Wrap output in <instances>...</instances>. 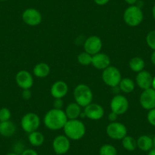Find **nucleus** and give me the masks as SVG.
Listing matches in <instances>:
<instances>
[{
	"instance_id": "obj_1",
	"label": "nucleus",
	"mask_w": 155,
	"mask_h": 155,
	"mask_svg": "<svg viewBox=\"0 0 155 155\" xmlns=\"http://www.w3.org/2000/svg\"><path fill=\"white\" fill-rule=\"evenodd\" d=\"M67 121L68 118L65 111L54 108L49 110L44 118V123L46 127L53 131L63 129Z\"/></svg>"
},
{
	"instance_id": "obj_2",
	"label": "nucleus",
	"mask_w": 155,
	"mask_h": 155,
	"mask_svg": "<svg viewBox=\"0 0 155 155\" xmlns=\"http://www.w3.org/2000/svg\"><path fill=\"white\" fill-rule=\"evenodd\" d=\"M65 136L70 140L78 141L84 136L86 132V128L84 123L77 120H68L63 128Z\"/></svg>"
},
{
	"instance_id": "obj_3",
	"label": "nucleus",
	"mask_w": 155,
	"mask_h": 155,
	"mask_svg": "<svg viewBox=\"0 0 155 155\" xmlns=\"http://www.w3.org/2000/svg\"><path fill=\"white\" fill-rule=\"evenodd\" d=\"M74 98L75 103L81 107H85L91 104L93 101V93L89 86L85 84H78L74 89Z\"/></svg>"
},
{
	"instance_id": "obj_4",
	"label": "nucleus",
	"mask_w": 155,
	"mask_h": 155,
	"mask_svg": "<svg viewBox=\"0 0 155 155\" xmlns=\"http://www.w3.org/2000/svg\"><path fill=\"white\" fill-rule=\"evenodd\" d=\"M144 19V13L141 8L138 5H129L123 13V20L125 23L130 27L138 26Z\"/></svg>"
},
{
	"instance_id": "obj_5",
	"label": "nucleus",
	"mask_w": 155,
	"mask_h": 155,
	"mask_svg": "<svg viewBox=\"0 0 155 155\" xmlns=\"http://www.w3.org/2000/svg\"><path fill=\"white\" fill-rule=\"evenodd\" d=\"M122 74L116 67L110 65L103 70L102 79L107 86L111 87H118L122 80Z\"/></svg>"
},
{
	"instance_id": "obj_6",
	"label": "nucleus",
	"mask_w": 155,
	"mask_h": 155,
	"mask_svg": "<svg viewBox=\"0 0 155 155\" xmlns=\"http://www.w3.org/2000/svg\"><path fill=\"white\" fill-rule=\"evenodd\" d=\"M41 126V119L34 113H28L21 120V126L27 133L30 134L37 131Z\"/></svg>"
},
{
	"instance_id": "obj_7",
	"label": "nucleus",
	"mask_w": 155,
	"mask_h": 155,
	"mask_svg": "<svg viewBox=\"0 0 155 155\" xmlns=\"http://www.w3.org/2000/svg\"><path fill=\"white\" fill-rule=\"evenodd\" d=\"M107 135L111 139L122 140L127 135V128L124 124L119 122L110 123L106 129Z\"/></svg>"
},
{
	"instance_id": "obj_8",
	"label": "nucleus",
	"mask_w": 155,
	"mask_h": 155,
	"mask_svg": "<svg viewBox=\"0 0 155 155\" xmlns=\"http://www.w3.org/2000/svg\"><path fill=\"white\" fill-rule=\"evenodd\" d=\"M129 107V101L125 96L116 94L112 98L110 101V109L117 115H123L126 113Z\"/></svg>"
},
{
	"instance_id": "obj_9",
	"label": "nucleus",
	"mask_w": 155,
	"mask_h": 155,
	"mask_svg": "<svg viewBox=\"0 0 155 155\" xmlns=\"http://www.w3.org/2000/svg\"><path fill=\"white\" fill-rule=\"evenodd\" d=\"M22 20L27 25L37 26L42 21V15L36 8H27L22 13Z\"/></svg>"
},
{
	"instance_id": "obj_10",
	"label": "nucleus",
	"mask_w": 155,
	"mask_h": 155,
	"mask_svg": "<svg viewBox=\"0 0 155 155\" xmlns=\"http://www.w3.org/2000/svg\"><path fill=\"white\" fill-rule=\"evenodd\" d=\"M53 149L58 155H63L68 153L71 147L70 139L67 136L60 135L56 136L53 141Z\"/></svg>"
},
{
	"instance_id": "obj_11",
	"label": "nucleus",
	"mask_w": 155,
	"mask_h": 155,
	"mask_svg": "<svg viewBox=\"0 0 155 155\" xmlns=\"http://www.w3.org/2000/svg\"><path fill=\"white\" fill-rule=\"evenodd\" d=\"M139 102L142 108L150 110L155 108V90L152 87L143 90L139 97Z\"/></svg>"
},
{
	"instance_id": "obj_12",
	"label": "nucleus",
	"mask_w": 155,
	"mask_h": 155,
	"mask_svg": "<svg viewBox=\"0 0 155 155\" xmlns=\"http://www.w3.org/2000/svg\"><path fill=\"white\" fill-rule=\"evenodd\" d=\"M102 47V41L97 36H91L86 39L84 43V51L91 56L100 53Z\"/></svg>"
},
{
	"instance_id": "obj_13",
	"label": "nucleus",
	"mask_w": 155,
	"mask_h": 155,
	"mask_svg": "<svg viewBox=\"0 0 155 155\" xmlns=\"http://www.w3.org/2000/svg\"><path fill=\"white\" fill-rule=\"evenodd\" d=\"M15 81L18 86L22 90L30 89L34 84L33 76L27 70H21L16 74Z\"/></svg>"
},
{
	"instance_id": "obj_14",
	"label": "nucleus",
	"mask_w": 155,
	"mask_h": 155,
	"mask_svg": "<svg viewBox=\"0 0 155 155\" xmlns=\"http://www.w3.org/2000/svg\"><path fill=\"white\" fill-rule=\"evenodd\" d=\"M84 113L87 119L91 120H99L104 116V110L100 104L91 103L84 107Z\"/></svg>"
},
{
	"instance_id": "obj_15",
	"label": "nucleus",
	"mask_w": 155,
	"mask_h": 155,
	"mask_svg": "<svg viewBox=\"0 0 155 155\" xmlns=\"http://www.w3.org/2000/svg\"><path fill=\"white\" fill-rule=\"evenodd\" d=\"M152 81H153V76L149 71L143 70L137 73L135 82L137 85L142 90H146L152 87Z\"/></svg>"
},
{
	"instance_id": "obj_16",
	"label": "nucleus",
	"mask_w": 155,
	"mask_h": 155,
	"mask_svg": "<svg viewBox=\"0 0 155 155\" xmlns=\"http://www.w3.org/2000/svg\"><path fill=\"white\" fill-rule=\"evenodd\" d=\"M91 65L97 69L104 70L110 65V58L106 53L100 52L92 56Z\"/></svg>"
},
{
	"instance_id": "obj_17",
	"label": "nucleus",
	"mask_w": 155,
	"mask_h": 155,
	"mask_svg": "<svg viewBox=\"0 0 155 155\" xmlns=\"http://www.w3.org/2000/svg\"><path fill=\"white\" fill-rule=\"evenodd\" d=\"M68 91V84L63 81H57L53 84L50 88V94L53 98H62Z\"/></svg>"
},
{
	"instance_id": "obj_18",
	"label": "nucleus",
	"mask_w": 155,
	"mask_h": 155,
	"mask_svg": "<svg viewBox=\"0 0 155 155\" xmlns=\"http://www.w3.org/2000/svg\"><path fill=\"white\" fill-rule=\"evenodd\" d=\"M65 115L68 120H77L81 114V107L77 103H71L65 108Z\"/></svg>"
},
{
	"instance_id": "obj_19",
	"label": "nucleus",
	"mask_w": 155,
	"mask_h": 155,
	"mask_svg": "<svg viewBox=\"0 0 155 155\" xmlns=\"http://www.w3.org/2000/svg\"><path fill=\"white\" fill-rule=\"evenodd\" d=\"M16 132V126L11 120L0 122V135L4 137H11Z\"/></svg>"
},
{
	"instance_id": "obj_20",
	"label": "nucleus",
	"mask_w": 155,
	"mask_h": 155,
	"mask_svg": "<svg viewBox=\"0 0 155 155\" xmlns=\"http://www.w3.org/2000/svg\"><path fill=\"white\" fill-rule=\"evenodd\" d=\"M137 141V147L142 151H149L153 147V138H150L148 135H141Z\"/></svg>"
},
{
	"instance_id": "obj_21",
	"label": "nucleus",
	"mask_w": 155,
	"mask_h": 155,
	"mask_svg": "<svg viewBox=\"0 0 155 155\" xmlns=\"http://www.w3.org/2000/svg\"><path fill=\"white\" fill-rule=\"evenodd\" d=\"M33 72L37 78H44L49 75L50 72V68L48 64L45 62H40L34 66Z\"/></svg>"
},
{
	"instance_id": "obj_22",
	"label": "nucleus",
	"mask_w": 155,
	"mask_h": 155,
	"mask_svg": "<svg viewBox=\"0 0 155 155\" xmlns=\"http://www.w3.org/2000/svg\"><path fill=\"white\" fill-rule=\"evenodd\" d=\"M129 66L132 71L138 73L144 70V66H145V62L142 58L136 56V57H133L130 59Z\"/></svg>"
},
{
	"instance_id": "obj_23",
	"label": "nucleus",
	"mask_w": 155,
	"mask_h": 155,
	"mask_svg": "<svg viewBox=\"0 0 155 155\" xmlns=\"http://www.w3.org/2000/svg\"><path fill=\"white\" fill-rule=\"evenodd\" d=\"M135 86V84L133 80L131 79L130 78H122L118 87L121 91L126 94H130L134 91Z\"/></svg>"
},
{
	"instance_id": "obj_24",
	"label": "nucleus",
	"mask_w": 155,
	"mask_h": 155,
	"mask_svg": "<svg viewBox=\"0 0 155 155\" xmlns=\"http://www.w3.org/2000/svg\"><path fill=\"white\" fill-rule=\"evenodd\" d=\"M28 141L30 144L34 147H40L44 142V136L41 132L35 131L28 135Z\"/></svg>"
},
{
	"instance_id": "obj_25",
	"label": "nucleus",
	"mask_w": 155,
	"mask_h": 155,
	"mask_svg": "<svg viewBox=\"0 0 155 155\" xmlns=\"http://www.w3.org/2000/svg\"><path fill=\"white\" fill-rule=\"evenodd\" d=\"M122 144L125 150L128 151H134L137 148L136 140L130 135H126L122 139Z\"/></svg>"
},
{
	"instance_id": "obj_26",
	"label": "nucleus",
	"mask_w": 155,
	"mask_h": 155,
	"mask_svg": "<svg viewBox=\"0 0 155 155\" xmlns=\"http://www.w3.org/2000/svg\"><path fill=\"white\" fill-rule=\"evenodd\" d=\"M99 155H117V150L112 144H105L100 147Z\"/></svg>"
},
{
	"instance_id": "obj_27",
	"label": "nucleus",
	"mask_w": 155,
	"mask_h": 155,
	"mask_svg": "<svg viewBox=\"0 0 155 155\" xmlns=\"http://www.w3.org/2000/svg\"><path fill=\"white\" fill-rule=\"evenodd\" d=\"M77 59H78V62H79L81 65H85V66L91 64V62H92V56L89 54V53H86L85 51L79 53Z\"/></svg>"
},
{
	"instance_id": "obj_28",
	"label": "nucleus",
	"mask_w": 155,
	"mask_h": 155,
	"mask_svg": "<svg viewBox=\"0 0 155 155\" xmlns=\"http://www.w3.org/2000/svg\"><path fill=\"white\" fill-rule=\"evenodd\" d=\"M146 43L151 50L155 51V31H151L146 36Z\"/></svg>"
},
{
	"instance_id": "obj_29",
	"label": "nucleus",
	"mask_w": 155,
	"mask_h": 155,
	"mask_svg": "<svg viewBox=\"0 0 155 155\" xmlns=\"http://www.w3.org/2000/svg\"><path fill=\"white\" fill-rule=\"evenodd\" d=\"M12 116V113L9 109L6 107L0 109V122H5L10 120Z\"/></svg>"
},
{
	"instance_id": "obj_30",
	"label": "nucleus",
	"mask_w": 155,
	"mask_h": 155,
	"mask_svg": "<svg viewBox=\"0 0 155 155\" xmlns=\"http://www.w3.org/2000/svg\"><path fill=\"white\" fill-rule=\"evenodd\" d=\"M148 111L149 112L147 116V121L151 126H155V108L148 110Z\"/></svg>"
},
{
	"instance_id": "obj_31",
	"label": "nucleus",
	"mask_w": 155,
	"mask_h": 155,
	"mask_svg": "<svg viewBox=\"0 0 155 155\" xmlns=\"http://www.w3.org/2000/svg\"><path fill=\"white\" fill-rule=\"evenodd\" d=\"M53 108L57 109V110H62V107L64 106V103L62 99L61 98H55L54 101H53Z\"/></svg>"
},
{
	"instance_id": "obj_32",
	"label": "nucleus",
	"mask_w": 155,
	"mask_h": 155,
	"mask_svg": "<svg viewBox=\"0 0 155 155\" xmlns=\"http://www.w3.org/2000/svg\"><path fill=\"white\" fill-rule=\"evenodd\" d=\"M21 96H22V97H23V99L29 100L31 98L32 93H31V91L30 89H24V90L22 91Z\"/></svg>"
},
{
	"instance_id": "obj_33",
	"label": "nucleus",
	"mask_w": 155,
	"mask_h": 155,
	"mask_svg": "<svg viewBox=\"0 0 155 155\" xmlns=\"http://www.w3.org/2000/svg\"><path fill=\"white\" fill-rule=\"evenodd\" d=\"M119 115L115 113L114 112H110L108 115V120H110V123H113V122H116L117 119H118Z\"/></svg>"
},
{
	"instance_id": "obj_34",
	"label": "nucleus",
	"mask_w": 155,
	"mask_h": 155,
	"mask_svg": "<svg viewBox=\"0 0 155 155\" xmlns=\"http://www.w3.org/2000/svg\"><path fill=\"white\" fill-rule=\"evenodd\" d=\"M21 155H39L36 150L34 149H26L24 150L23 152L21 153Z\"/></svg>"
},
{
	"instance_id": "obj_35",
	"label": "nucleus",
	"mask_w": 155,
	"mask_h": 155,
	"mask_svg": "<svg viewBox=\"0 0 155 155\" xmlns=\"http://www.w3.org/2000/svg\"><path fill=\"white\" fill-rule=\"evenodd\" d=\"M94 2L97 5H105L110 2V0H94Z\"/></svg>"
},
{
	"instance_id": "obj_36",
	"label": "nucleus",
	"mask_w": 155,
	"mask_h": 155,
	"mask_svg": "<svg viewBox=\"0 0 155 155\" xmlns=\"http://www.w3.org/2000/svg\"><path fill=\"white\" fill-rule=\"evenodd\" d=\"M125 2L127 4H129V5H136L137 2H138V0H124Z\"/></svg>"
},
{
	"instance_id": "obj_37",
	"label": "nucleus",
	"mask_w": 155,
	"mask_h": 155,
	"mask_svg": "<svg viewBox=\"0 0 155 155\" xmlns=\"http://www.w3.org/2000/svg\"><path fill=\"white\" fill-rule=\"evenodd\" d=\"M150 61H151L152 64L155 65V51H153V53L150 55Z\"/></svg>"
},
{
	"instance_id": "obj_38",
	"label": "nucleus",
	"mask_w": 155,
	"mask_h": 155,
	"mask_svg": "<svg viewBox=\"0 0 155 155\" xmlns=\"http://www.w3.org/2000/svg\"><path fill=\"white\" fill-rule=\"evenodd\" d=\"M147 155H155V147H153L151 150H149Z\"/></svg>"
},
{
	"instance_id": "obj_39",
	"label": "nucleus",
	"mask_w": 155,
	"mask_h": 155,
	"mask_svg": "<svg viewBox=\"0 0 155 155\" xmlns=\"http://www.w3.org/2000/svg\"><path fill=\"white\" fill-rule=\"evenodd\" d=\"M152 16H153V18L155 21V4L153 5V8H152Z\"/></svg>"
},
{
	"instance_id": "obj_40",
	"label": "nucleus",
	"mask_w": 155,
	"mask_h": 155,
	"mask_svg": "<svg viewBox=\"0 0 155 155\" xmlns=\"http://www.w3.org/2000/svg\"><path fill=\"white\" fill-rule=\"evenodd\" d=\"M152 88L155 90V76L153 77V81H152Z\"/></svg>"
},
{
	"instance_id": "obj_41",
	"label": "nucleus",
	"mask_w": 155,
	"mask_h": 155,
	"mask_svg": "<svg viewBox=\"0 0 155 155\" xmlns=\"http://www.w3.org/2000/svg\"><path fill=\"white\" fill-rule=\"evenodd\" d=\"M5 155H18V153H15V152H12V153H7V154H5Z\"/></svg>"
},
{
	"instance_id": "obj_42",
	"label": "nucleus",
	"mask_w": 155,
	"mask_h": 155,
	"mask_svg": "<svg viewBox=\"0 0 155 155\" xmlns=\"http://www.w3.org/2000/svg\"><path fill=\"white\" fill-rule=\"evenodd\" d=\"M153 147H155V136L153 137Z\"/></svg>"
},
{
	"instance_id": "obj_43",
	"label": "nucleus",
	"mask_w": 155,
	"mask_h": 155,
	"mask_svg": "<svg viewBox=\"0 0 155 155\" xmlns=\"http://www.w3.org/2000/svg\"><path fill=\"white\" fill-rule=\"evenodd\" d=\"M1 2H5V1H8V0H0Z\"/></svg>"
}]
</instances>
